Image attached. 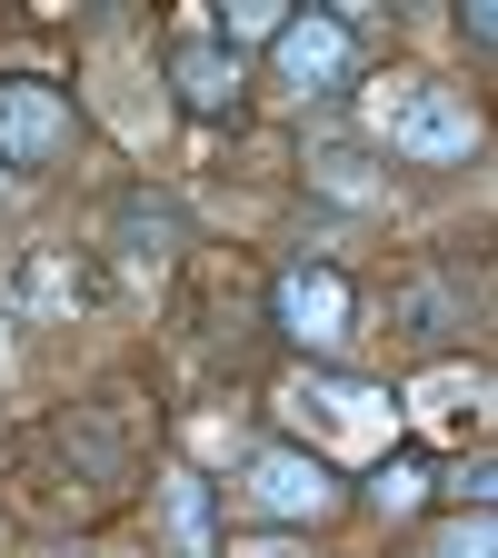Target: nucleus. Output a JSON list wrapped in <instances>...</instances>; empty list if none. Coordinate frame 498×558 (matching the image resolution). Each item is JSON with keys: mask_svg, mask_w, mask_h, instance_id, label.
<instances>
[{"mask_svg": "<svg viewBox=\"0 0 498 558\" xmlns=\"http://www.w3.org/2000/svg\"><path fill=\"white\" fill-rule=\"evenodd\" d=\"M369 130L389 140L399 160H469V150H478L469 100L439 90V81H379V90H369Z\"/></svg>", "mask_w": 498, "mask_h": 558, "instance_id": "nucleus-1", "label": "nucleus"}, {"mask_svg": "<svg viewBox=\"0 0 498 558\" xmlns=\"http://www.w3.org/2000/svg\"><path fill=\"white\" fill-rule=\"evenodd\" d=\"M279 409H290L300 429L319 418V439H339V449H379L389 418H399L389 389H360V379H290V399H279Z\"/></svg>", "mask_w": 498, "mask_h": 558, "instance_id": "nucleus-2", "label": "nucleus"}, {"mask_svg": "<svg viewBox=\"0 0 498 558\" xmlns=\"http://www.w3.org/2000/svg\"><path fill=\"white\" fill-rule=\"evenodd\" d=\"M240 499H250L259 519H329V469L300 459V449H250Z\"/></svg>", "mask_w": 498, "mask_h": 558, "instance_id": "nucleus-3", "label": "nucleus"}, {"mask_svg": "<svg viewBox=\"0 0 498 558\" xmlns=\"http://www.w3.org/2000/svg\"><path fill=\"white\" fill-rule=\"evenodd\" d=\"M60 140H70V100H60V90H40V81H0V160L40 170V160H60Z\"/></svg>", "mask_w": 498, "mask_h": 558, "instance_id": "nucleus-4", "label": "nucleus"}, {"mask_svg": "<svg viewBox=\"0 0 498 558\" xmlns=\"http://www.w3.org/2000/svg\"><path fill=\"white\" fill-rule=\"evenodd\" d=\"M279 329L309 339V349L349 339V279L339 269H290V279H279Z\"/></svg>", "mask_w": 498, "mask_h": 558, "instance_id": "nucleus-5", "label": "nucleus"}, {"mask_svg": "<svg viewBox=\"0 0 498 558\" xmlns=\"http://www.w3.org/2000/svg\"><path fill=\"white\" fill-rule=\"evenodd\" d=\"M269 50H279V81H290V90H329L360 40H349L339 21H279V40H269Z\"/></svg>", "mask_w": 498, "mask_h": 558, "instance_id": "nucleus-6", "label": "nucleus"}, {"mask_svg": "<svg viewBox=\"0 0 498 558\" xmlns=\"http://www.w3.org/2000/svg\"><path fill=\"white\" fill-rule=\"evenodd\" d=\"M170 81H180L190 110H230V100H240V60H230L220 40H180V50H170Z\"/></svg>", "mask_w": 498, "mask_h": 558, "instance_id": "nucleus-7", "label": "nucleus"}, {"mask_svg": "<svg viewBox=\"0 0 498 558\" xmlns=\"http://www.w3.org/2000/svg\"><path fill=\"white\" fill-rule=\"evenodd\" d=\"M488 409V379L478 369H439V379H418V429H439V439H469V418Z\"/></svg>", "mask_w": 498, "mask_h": 558, "instance_id": "nucleus-8", "label": "nucleus"}, {"mask_svg": "<svg viewBox=\"0 0 498 558\" xmlns=\"http://www.w3.org/2000/svg\"><path fill=\"white\" fill-rule=\"evenodd\" d=\"M11 290H21L31 310H70V300H81V269H70L60 250H31V259H21V279H11Z\"/></svg>", "mask_w": 498, "mask_h": 558, "instance_id": "nucleus-9", "label": "nucleus"}, {"mask_svg": "<svg viewBox=\"0 0 498 558\" xmlns=\"http://www.w3.org/2000/svg\"><path fill=\"white\" fill-rule=\"evenodd\" d=\"M279 21H290L279 0H230V11H220V50H240V40H279Z\"/></svg>", "mask_w": 498, "mask_h": 558, "instance_id": "nucleus-10", "label": "nucleus"}, {"mask_svg": "<svg viewBox=\"0 0 498 558\" xmlns=\"http://www.w3.org/2000/svg\"><path fill=\"white\" fill-rule=\"evenodd\" d=\"M369 499H379V519H409V509H418V499H429V478H418V469H409V459H389V469H379V478H369Z\"/></svg>", "mask_w": 498, "mask_h": 558, "instance_id": "nucleus-11", "label": "nucleus"}, {"mask_svg": "<svg viewBox=\"0 0 498 558\" xmlns=\"http://www.w3.org/2000/svg\"><path fill=\"white\" fill-rule=\"evenodd\" d=\"M170 538H180V548L209 538V488H199V478H170Z\"/></svg>", "mask_w": 498, "mask_h": 558, "instance_id": "nucleus-12", "label": "nucleus"}, {"mask_svg": "<svg viewBox=\"0 0 498 558\" xmlns=\"http://www.w3.org/2000/svg\"><path fill=\"white\" fill-rule=\"evenodd\" d=\"M439 558H498V538H488V509L449 519V529H439Z\"/></svg>", "mask_w": 498, "mask_h": 558, "instance_id": "nucleus-13", "label": "nucleus"}, {"mask_svg": "<svg viewBox=\"0 0 498 558\" xmlns=\"http://www.w3.org/2000/svg\"><path fill=\"white\" fill-rule=\"evenodd\" d=\"M230 558H300V548H279V538H250V548H230Z\"/></svg>", "mask_w": 498, "mask_h": 558, "instance_id": "nucleus-14", "label": "nucleus"}, {"mask_svg": "<svg viewBox=\"0 0 498 558\" xmlns=\"http://www.w3.org/2000/svg\"><path fill=\"white\" fill-rule=\"evenodd\" d=\"M0 190H11V180H0Z\"/></svg>", "mask_w": 498, "mask_h": 558, "instance_id": "nucleus-15", "label": "nucleus"}]
</instances>
